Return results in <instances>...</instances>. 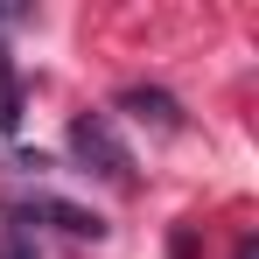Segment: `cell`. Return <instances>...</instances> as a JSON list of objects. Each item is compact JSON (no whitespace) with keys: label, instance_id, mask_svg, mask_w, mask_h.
<instances>
[{"label":"cell","instance_id":"6","mask_svg":"<svg viewBox=\"0 0 259 259\" xmlns=\"http://www.w3.org/2000/svg\"><path fill=\"white\" fill-rule=\"evenodd\" d=\"M252 252H259V245H252V238H238V259H252Z\"/></svg>","mask_w":259,"mask_h":259},{"label":"cell","instance_id":"2","mask_svg":"<svg viewBox=\"0 0 259 259\" xmlns=\"http://www.w3.org/2000/svg\"><path fill=\"white\" fill-rule=\"evenodd\" d=\"M14 217L21 224H56V231H70V238H105V217H91V210H77V203H56V196H28V203H14Z\"/></svg>","mask_w":259,"mask_h":259},{"label":"cell","instance_id":"5","mask_svg":"<svg viewBox=\"0 0 259 259\" xmlns=\"http://www.w3.org/2000/svg\"><path fill=\"white\" fill-rule=\"evenodd\" d=\"M0 259H35V245H28V238L14 231V238H0Z\"/></svg>","mask_w":259,"mask_h":259},{"label":"cell","instance_id":"1","mask_svg":"<svg viewBox=\"0 0 259 259\" xmlns=\"http://www.w3.org/2000/svg\"><path fill=\"white\" fill-rule=\"evenodd\" d=\"M70 161L84 175H98V182H119V189L133 182V154L119 140V126H112V112H77L70 119Z\"/></svg>","mask_w":259,"mask_h":259},{"label":"cell","instance_id":"4","mask_svg":"<svg viewBox=\"0 0 259 259\" xmlns=\"http://www.w3.org/2000/svg\"><path fill=\"white\" fill-rule=\"evenodd\" d=\"M21 126V84H14V63H7V49H0V133Z\"/></svg>","mask_w":259,"mask_h":259},{"label":"cell","instance_id":"3","mask_svg":"<svg viewBox=\"0 0 259 259\" xmlns=\"http://www.w3.org/2000/svg\"><path fill=\"white\" fill-rule=\"evenodd\" d=\"M119 112H133V119H147V126H161V133L182 126V105H175L168 91H147V84H126V91H119Z\"/></svg>","mask_w":259,"mask_h":259}]
</instances>
